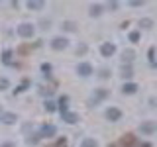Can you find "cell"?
Returning a JSON list of instances; mask_svg holds the SVG:
<instances>
[{"instance_id":"obj_1","label":"cell","mask_w":157,"mask_h":147,"mask_svg":"<svg viewBox=\"0 0 157 147\" xmlns=\"http://www.w3.org/2000/svg\"><path fill=\"white\" fill-rule=\"evenodd\" d=\"M108 94H110V90H106V88H96V90H94V94H92V98L88 100V106H96L100 100L108 98Z\"/></svg>"},{"instance_id":"obj_2","label":"cell","mask_w":157,"mask_h":147,"mask_svg":"<svg viewBox=\"0 0 157 147\" xmlns=\"http://www.w3.org/2000/svg\"><path fill=\"white\" fill-rule=\"evenodd\" d=\"M33 33H36V28H33L32 24H20L18 26V36L20 37L29 39V37H33Z\"/></svg>"},{"instance_id":"obj_3","label":"cell","mask_w":157,"mask_h":147,"mask_svg":"<svg viewBox=\"0 0 157 147\" xmlns=\"http://www.w3.org/2000/svg\"><path fill=\"white\" fill-rule=\"evenodd\" d=\"M77 75L78 77H90L92 75L90 63H78V65H77Z\"/></svg>"},{"instance_id":"obj_4","label":"cell","mask_w":157,"mask_h":147,"mask_svg":"<svg viewBox=\"0 0 157 147\" xmlns=\"http://www.w3.org/2000/svg\"><path fill=\"white\" fill-rule=\"evenodd\" d=\"M155 130H157L155 122H141V126H140V131H141V134H145V135L155 134Z\"/></svg>"},{"instance_id":"obj_5","label":"cell","mask_w":157,"mask_h":147,"mask_svg":"<svg viewBox=\"0 0 157 147\" xmlns=\"http://www.w3.org/2000/svg\"><path fill=\"white\" fill-rule=\"evenodd\" d=\"M0 122L6 124V126H12V124H16V122H18V116L12 114V112H2V114H0Z\"/></svg>"},{"instance_id":"obj_6","label":"cell","mask_w":157,"mask_h":147,"mask_svg":"<svg viewBox=\"0 0 157 147\" xmlns=\"http://www.w3.org/2000/svg\"><path fill=\"white\" fill-rule=\"evenodd\" d=\"M67 45H69V41L65 37H55L51 41V47L55 49V51H63V49H67Z\"/></svg>"},{"instance_id":"obj_7","label":"cell","mask_w":157,"mask_h":147,"mask_svg":"<svg viewBox=\"0 0 157 147\" xmlns=\"http://www.w3.org/2000/svg\"><path fill=\"white\" fill-rule=\"evenodd\" d=\"M55 134H57V127L51 124H45L41 127V131H39V137H53Z\"/></svg>"},{"instance_id":"obj_8","label":"cell","mask_w":157,"mask_h":147,"mask_svg":"<svg viewBox=\"0 0 157 147\" xmlns=\"http://www.w3.org/2000/svg\"><path fill=\"white\" fill-rule=\"evenodd\" d=\"M100 53L104 57H112L116 53V45H114V43H102V45H100Z\"/></svg>"},{"instance_id":"obj_9","label":"cell","mask_w":157,"mask_h":147,"mask_svg":"<svg viewBox=\"0 0 157 147\" xmlns=\"http://www.w3.org/2000/svg\"><path fill=\"white\" fill-rule=\"evenodd\" d=\"M106 118L110 122H118L122 118V112L118 110V108H108V110H106Z\"/></svg>"},{"instance_id":"obj_10","label":"cell","mask_w":157,"mask_h":147,"mask_svg":"<svg viewBox=\"0 0 157 147\" xmlns=\"http://www.w3.org/2000/svg\"><path fill=\"white\" fill-rule=\"evenodd\" d=\"M122 92H124V94H136V92H137V85H136V82H126V85L122 86Z\"/></svg>"},{"instance_id":"obj_11","label":"cell","mask_w":157,"mask_h":147,"mask_svg":"<svg viewBox=\"0 0 157 147\" xmlns=\"http://www.w3.org/2000/svg\"><path fill=\"white\" fill-rule=\"evenodd\" d=\"M63 122H67V124H77L78 114H75V112H65V114H63Z\"/></svg>"},{"instance_id":"obj_12","label":"cell","mask_w":157,"mask_h":147,"mask_svg":"<svg viewBox=\"0 0 157 147\" xmlns=\"http://www.w3.org/2000/svg\"><path fill=\"white\" fill-rule=\"evenodd\" d=\"M61 28L65 29V32L71 33V32H77V29H78V24H77V22H73V20H67V22H63V26H61Z\"/></svg>"},{"instance_id":"obj_13","label":"cell","mask_w":157,"mask_h":147,"mask_svg":"<svg viewBox=\"0 0 157 147\" xmlns=\"http://www.w3.org/2000/svg\"><path fill=\"white\" fill-rule=\"evenodd\" d=\"M43 6H45L43 0H29V2H28V8L29 10H41Z\"/></svg>"},{"instance_id":"obj_14","label":"cell","mask_w":157,"mask_h":147,"mask_svg":"<svg viewBox=\"0 0 157 147\" xmlns=\"http://www.w3.org/2000/svg\"><path fill=\"white\" fill-rule=\"evenodd\" d=\"M88 14H90L92 18H98V16L102 14V6H100V4H92L90 10H88Z\"/></svg>"},{"instance_id":"obj_15","label":"cell","mask_w":157,"mask_h":147,"mask_svg":"<svg viewBox=\"0 0 157 147\" xmlns=\"http://www.w3.org/2000/svg\"><path fill=\"white\" fill-rule=\"evenodd\" d=\"M134 57H136V53H134V49H126L124 53H122V59H124L126 63H132L134 61Z\"/></svg>"},{"instance_id":"obj_16","label":"cell","mask_w":157,"mask_h":147,"mask_svg":"<svg viewBox=\"0 0 157 147\" xmlns=\"http://www.w3.org/2000/svg\"><path fill=\"white\" fill-rule=\"evenodd\" d=\"M122 143H124V145H128V147H132V145H136V137L132 135V134H128V135H124Z\"/></svg>"},{"instance_id":"obj_17","label":"cell","mask_w":157,"mask_h":147,"mask_svg":"<svg viewBox=\"0 0 157 147\" xmlns=\"http://www.w3.org/2000/svg\"><path fill=\"white\" fill-rule=\"evenodd\" d=\"M59 112H61V116L65 114V112H69L67 110V96H61V100H59Z\"/></svg>"},{"instance_id":"obj_18","label":"cell","mask_w":157,"mask_h":147,"mask_svg":"<svg viewBox=\"0 0 157 147\" xmlns=\"http://www.w3.org/2000/svg\"><path fill=\"white\" fill-rule=\"evenodd\" d=\"M140 28H144V29H151V28H153V22H151L149 18H144V20H140Z\"/></svg>"},{"instance_id":"obj_19","label":"cell","mask_w":157,"mask_h":147,"mask_svg":"<svg viewBox=\"0 0 157 147\" xmlns=\"http://www.w3.org/2000/svg\"><path fill=\"white\" fill-rule=\"evenodd\" d=\"M82 147H98V143L90 137H86V139H82Z\"/></svg>"},{"instance_id":"obj_20","label":"cell","mask_w":157,"mask_h":147,"mask_svg":"<svg viewBox=\"0 0 157 147\" xmlns=\"http://www.w3.org/2000/svg\"><path fill=\"white\" fill-rule=\"evenodd\" d=\"M122 77H124V78H132V77H134V71H132L130 67H124V69H122Z\"/></svg>"},{"instance_id":"obj_21","label":"cell","mask_w":157,"mask_h":147,"mask_svg":"<svg viewBox=\"0 0 157 147\" xmlns=\"http://www.w3.org/2000/svg\"><path fill=\"white\" fill-rule=\"evenodd\" d=\"M39 139H41V137H39V134H36V135H29V137H28V143H29V145H36Z\"/></svg>"},{"instance_id":"obj_22","label":"cell","mask_w":157,"mask_h":147,"mask_svg":"<svg viewBox=\"0 0 157 147\" xmlns=\"http://www.w3.org/2000/svg\"><path fill=\"white\" fill-rule=\"evenodd\" d=\"M45 110H47V112H55V110H57V106H55V102H51V100H47V102H45Z\"/></svg>"},{"instance_id":"obj_23","label":"cell","mask_w":157,"mask_h":147,"mask_svg":"<svg viewBox=\"0 0 157 147\" xmlns=\"http://www.w3.org/2000/svg\"><path fill=\"white\" fill-rule=\"evenodd\" d=\"M39 94H41V96H51V94H53V90H51V88L41 86V88H39Z\"/></svg>"},{"instance_id":"obj_24","label":"cell","mask_w":157,"mask_h":147,"mask_svg":"<svg viewBox=\"0 0 157 147\" xmlns=\"http://www.w3.org/2000/svg\"><path fill=\"white\" fill-rule=\"evenodd\" d=\"M10 59H12V51H4L2 53V61L4 63H10Z\"/></svg>"},{"instance_id":"obj_25","label":"cell","mask_w":157,"mask_h":147,"mask_svg":"<svg viewBox=\"0 0 157 147\" xmlns=\"http://www.w3.org/2000/svg\"><path fill=\"white\" fill-rule=\"evenodd\" d=\"M10 86V82H8V78H0V90H6V88Z\"/></svg>"},{"instance_id":"obj_26","label":"cell","mask_w":157,"mask_h":147,"mask_svg":"<svg viewBox=\"0 0 157 147\" xmlns=\"http://www.w3.org/2000/svg\"><path fill=\"white\" fill-rule=\"evenodd\" d=\"M149 63H151V65H155V49L153 47L149 49Z\"/></svg>"},{"instance_id":"obj_27","label":"cell","mask_w":157,"mask_h":147,"mask_svg":"<svg viewBox=\"0 0 157 147\" xmlns=\"http://www.w3.org/2000/svg\"><path fill=\"white\" fill-rule=\"evenodd\" d=\"M137 39H140V32H132V33H130V41H134V43H136Z\"/></svg>"},{"instance_id":"obj_28","label":"cell","mask_w":157,"mask_h":147,"mask_svg":"<svg viewBox=\"0 0 157 147\" xmlns=\"http://www.w3.org/2000/svg\"><path fill=\"white\" fill-rule=\"evenodd\" d=\"M86 53V45H78L77 47V55H85Z\"/></svg>"},{"instance_id":"obj_29","label":"cell","mask_w":157,"mask_h":147,"mask_svg":"<svg viewBox=\"0 0 157 147\" xmlns=\"http://www.w3.org/2000/svg\"><path fill=\"white\" fill-rule=\"evenodd\" d=\"M41 71L43 73H51V65H49V63H43V65H41Z\"/></svg>"},{"instance_id":"obj_30","label":"cell","mask_w":157,"mask_h":147,"mask_svg":"<svg viewBox=\"0 0 157 147\" xmlns=\"http://www.w3.org/2000/svg\"><path fill=\"white\" fill-rule=\"evenodd\" d=\"M65 145H67V139L63 137V139H59V141H57V143L53 145V147H65Z\"/></svg>"},{"instance_id":"obj_31","label":"cell","mask_w":157,"mask_h":147,"mask_svg":"<svg viewBox=\"0 0 157 147\" xmlns=\"http://www.w3.org/2000/svg\"><path fill=\"white\" fill-rule=\"evenodd\" d=\"M98 77H100V78H108V77H110V73H108L106 69H102V71H100V75H98Z\"/></svg>"},{"instance_id":"obj_32","label":"cell","mask_w":157,"mask_h":147,"mask_svg":"<svg viewBox=\"0 0 157 147\" xmlns=\"http://www.w3.org/2000/svg\"><path fill=\"white\" fill-rule=\"evenodd\" d=\"M108 6H110V10H116V8H118V2H110Z\"/></svg>"},{"instance_id":"obj_33","label":"cell","mask_w":157,"mask_h":147,"mask_svg":"<svg viewBox=\"0 0 157 147\" xmlns=\"http://www.w3.org/2000/svg\"><path fill=\"white\" fill-rule=\"evenodd\" d=\"M130 4H132V6H141L144 2H140V0H134V2H130Z\"/></svg>"},{"instance_id":"obj_34","label":"cell","mask_w":157,"mask_h":147,"mask_svg":"<svg viewBox=\"0 0 157 147\" xmlns=\"http://www.w3.org/2000/svg\"><path fill=\"white\" fill-rule=\"evenodd\" d=\"M0 147H16V145H14V143H10V141H6V143H2Z\"/></svg>"},{"instance_id":"obj_35","label":"cell","mask_w":157,"mask_h":147,"mask_svg":"<svg viewBox=\"0 0 157 147\" xmlns=\"http://www.w3.org/2000/svg\"><path fill=\"white\" fill-rule=\"evenodd\" d=\"M0 114H2V108H0Z\"/></svg>"}]
</instances>
